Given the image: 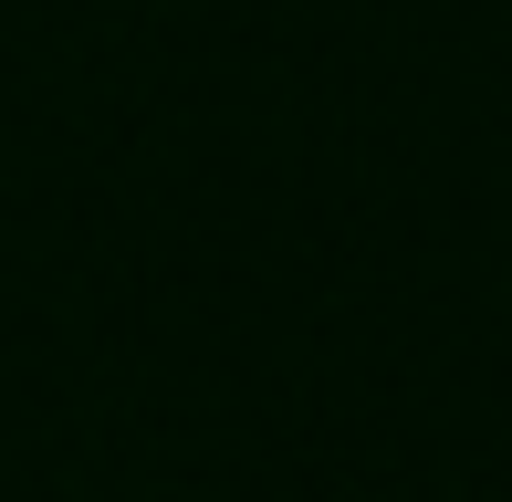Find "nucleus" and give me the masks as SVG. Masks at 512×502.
<instances>
[]
</instances>
